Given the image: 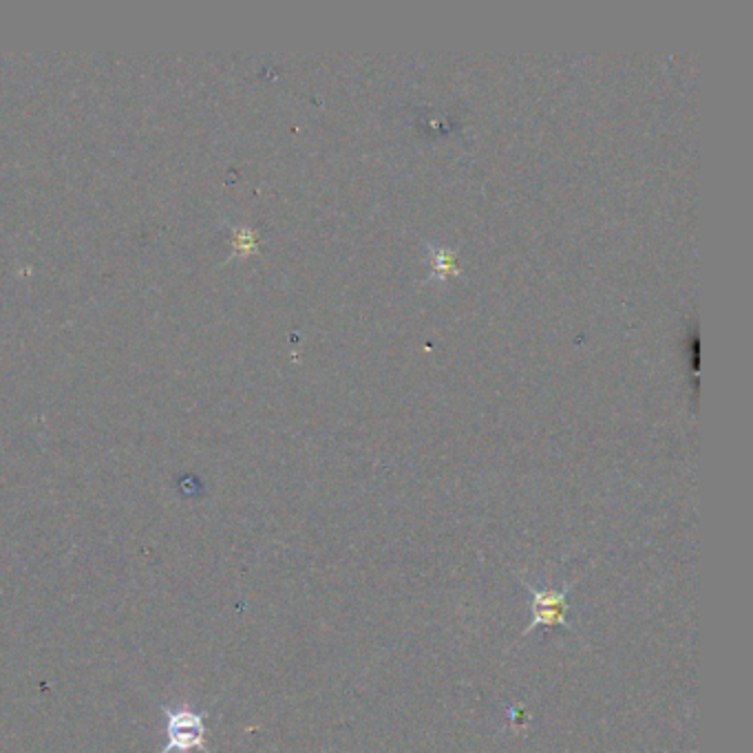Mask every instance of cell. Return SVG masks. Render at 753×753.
<instances>
[{
    "label": "cell",
    "instance_id": "cell-1",
    "mask_svg": "<svg viewBox=\"0 0 753 753\" xmlns=\"http://www.w3.org/2000/svg\"><path fill=\"white\" fill-rule=\"evenodd\" d=\"M530 590V609H532V621L528 623V627L523 629V636L532 634L534 629H556V627H565L572 629L568 625V590L570 583L563 590H550V587H534L532 583H523ZM574 632V629H572Z\"/></svg>",
    "mask_w": 753,
    "mask_h": 753
},
{
    "label": "cell",
    "instance_id": "cell-2",
    "mask_svg": "<svg viewBox=\"0 0 753 753\" xmlns=\"http://www.w3.org/2000/svg\"><path fill=\"white\" fill-rule=\"evenodd\" d=\"M166 711V735L168 742L159 753H190L194 749L205 751V720L201 713L190 709H168Z\"/></svg>",
    "mask_w": 753,
    "mask_h": 753
}]
</instances>
